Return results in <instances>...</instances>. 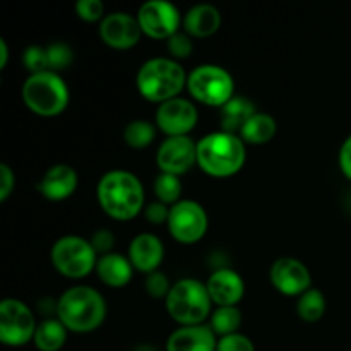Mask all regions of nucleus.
Instances as JSON below:
<instances>
[{"label": "nucleus", "mask_w": 351, "mask_h": 351, "mask_svg": "<svg viewBox=\"0 0 351 351\" xmlns=\"http://www.w3.org/2000/svg\"><path fill=\"white\" fill-rule=\"evenodd\" d=\"M139 21L132 14L112 12L103 17L99 23V38L103 43L115 50H129L136 47L141 40Z\"/></svg>", "instance_id": "15"}, {"label": "nucleus", "mask_w": 351, "mask_h": 351, "mask_svg": "<svg viewBox=\"0 0 351 351\" xmlns=\"http://www.w3.org/2000/svg\"><path fill=\"white\" fill-rule=\"evenodd\" d=\"M165 257V247L161 240L153 233H139L129 245V261L134 269L144 274L158 271Z\"/></svg>", "instance_id": "18"}, {"label": "nucleus", "mask_w": 351, "mask_h": 351, "mask_svg": "<svg viewBox=\"0 0 351 351\" xmlns=\"http://www.w3.org/2000/svg\"><path fill=\"white\" fill-rule=\"evenodd\" d=\"M96 197L110 218L134 219L144 208V187L139 178L125 170L106 171L98 182Z\"/></svg>", "instance_id": "1"}, {"label": "nucleus", "mask_w": 351, "mask_h": 351, "mask_svg": "<svg viewBox=\"0 0 351 351\" xmlns=\"http://www.w3.org/2000/svg\"><path fill=\"white\" fill-rule=\"evenodd\" d=\"M137 351H154V348H149V346H141V348H137Z\"/></svg>", "instance_id": "40"}, {"label": "nucleus", "mask_w": 351, "mask_h": 351, "mask_svg": "<svg viewBox=\"0 0 351 351\" xmlns=\"http://www.w3.org/2000/svg\"><path fill=\"white\" fill-rule=\"evenodd\" d=\"M154 194L158 201L167 206H173L180 202L182 195V182L180 178L170 173H160L154 180Z\"/></svg>", "instance_id": "28"}, {"label": "nucleus", "mask_w": 351, "mask_h": 351, "mask_svg": "<svg viewBox=\"0 0 351 351\" xmlns=\"http://www.w3.org/2000/svg\"><path fill=\"white\" fill-rule=\"evenodd\" d=\"M79 184L77 173L71 165L58 163L48 168L41 180L38 182L36 189L48 201H65L75 192Z\"/></svg>", "instance_id": "17"}, {"label": "nucleus", "mask_w": 351, "mask_h": 351, "mask_svg": "<svg viewBox=\"0 0 351 351\" xmlns=\"http://www.w3.org/2000/svg\"><path fill=\"white\" fill-rule=\"evenodd\" d=\"M326 312V298L321 290L311 288L304 295L298 297L297 302V314L302 321L305 322H317L321 321Z\"/></svg>", "instance_id": "25"}, {"label": "nucleus", "mask_w": 351, "mask_h": 351, "mask_svg": "<svg viewBox=\"0 0 351 351\" xmlns=\"http://www.w3.org/2000/svg\"><path fill=\"white\" fill-rule=\"evenodd\" d=\"M216 351H256V348H254V343L247 336L235 332V335L219 338Z\"/></svg>", "instance_id": "34"}, {"label": "nucleus", "mask_w": 351, "mask_h": 351, "mask_svg": "<svg viewBox=\"0 0 351 351\" xmlns=\"http://www.w3.org/2000/svg\"><path fill=\"white\" fill-rule=\"evenodd\" d=\"M240 324H242V312L237 307H218L211 314V321H209V328L219 338L235 335Z\"/></svg>", "instance_id": "26"}, {"label": "nucleus", "mask_w": 351, "mask_h": 351, "mask_svg": "<svg viewBox=\"0 0 351 351\" xmlns=\"http://www.w3.org/2000/svg\"><path fill=\"white\" fill-rule=\"evenodd\" d=\"M218 336L209 326H180L170 335L167 351H216Z\"/></svg>", "instance_id": "19"}, {"label": "nucleus", "mask_w": 351, "mask_h": 351, "mask_svg": "<svg viewBox=\"0 0 351 351\" xmlns=\"http://www.w3.org/2000/svg\"><path fill=\"white\" fill-rule=\"evenodd\" d=\"M240 139L249 144H266L276 136V120L271 115L257 112L240 130Z\"/></svg>", "instance_id": "24"}, {"label": "nucleus", "mask_w": 351, "mask_h": 351, "mask_svg": "<svg viewBox=\"0 0 351 351\" xmlns=\"http://www.w3.org/2000/svg\"><path fill=\"white\" fill-rule=\"evenodd\" d=\"M144 285H146V291L153 298H167L171 290V285L168 281V278L163 273H160V271H154V273L147 274L146 283Z\"/></svg>", "instance_id": "33"}, {"label": "nucleus", "mask_w": 351, "mask_h": 351, "mask_svg": "<svg viewBox=\"0 0 351 351\" xmlns=\"http://www.w3.org/2000/svg\"><path fill=\"white\" fill-rule=\"evenodd\" d=\"M187 89L197 101L221 108L233 98L235 82L226 69L215 64H204L197 65L189 74Z\"/></svg>", "instance_id": "8"}, {"label": "nucleus", "mask_w": 351, "mask_h": 351, "mask_svg": "<svg viewBox=\"0 0 351 351\" xmlns=\"http://www.w3.org/2000/svg\"><path fill=\"white\" fill-rule=\"evenodd\" d=\"M245 143L235 134L211 132L197 143V165L211 177L225 178L239 173L245 165Z\"/></svg>", "instance_id": "3"}, {"label": "nucleus", "mask_w": 351, "mask_h": 351, "mask_svg": "<svg viewBox=\"0 0 351 351\" xmlns=\"http://www.w3.org/2000/svg\"><path fill=\"white\" fill-rule=\"evenodd\" d=\"M206 288H208L211 302L218 307H237V304L242 300L243 293H245V285H243L240 274L233 269H226V267L216 269L209 276Z\"/></svg>", "instance_id": "16"}, {"label": "nucleus", "mask_w": 351, "mask_h": 351, "mask_svg": "<svg viewBox=\"0 0 351 351\" xmlns=\"http://www.w3.org/2000/svg\"><path fill=\"white\" fill-rule=\"evenodd\" d=\"M197 120L199 115L194 103L178 96L161 103L156 110V127L168 137L189 136Z\"/></svg>", "instance_id": "13"}, {"label": "nucleus", "mask_w": 351, "mask_h": 351, "mask_svg": "<svg viewBox=\"0 0 351 351\" xmlns=\"http://www.w3.org/2000/svg\"><path fill=\"white\" fill-rule=\"evenodd\" d=\"M257 113L256 105L249 98L243 96H233L226 105L219 110V123H221L223 132L240 134L247 122Z\"/></svg>", "instance_id": "22"}, {"label": "nucleus", "mask_w": 351, "mask_h": 351, "mask_svg": "<svg viewBox=\"0 0 351 351\" xmlns=\"http://www.w3.org/2000/svg\"><path fill=\"white\" fill-rule=\"evenodd\" d=\"M167 47L173 60H180V58H187L192 53L194 47H192V40L187 33H175L173 36L167 40Z\"/></svg>", "instance_id": "31"}, {"label": "nucleus", "mask_w": 351, "mask_h": 351, "mask_svg": "<svg viewBox=\"0 0 351 351\" xmlns=\"http://www.w3.org/2000/svg\"><path fill=\"white\" fill-rule=\"evenodd\" d=\"M89 242H91L96 254H99V257H101L106 256V254H112L113 245H115V237H113V233L110 230H98V232L93 233Z\"/></svg>", "instance_id": "35"}, {"label": "nucleus", "mask_w": 351, "mask_h": 351, "mask_svg": "<svg viewBox=\"0 0 351 351\" xmlns=\"http://www.w3.org/2000/svg\"><path fill=\"white\" fill-rule=\"evenodd\" d=\"M106 317L103 295L91 287H72L62 293L57 305V319L69 332L88 335L96 331Z\"/></svg>", "instance_id": "2"}, {"label": "nucleus", "mask_w": 351, "mask_h": 351, "mask_svg": "<svg viewBox=\"0 0 351 351\" xmlns=\"http://www.w3.org/2000/svg\"><path fill=\"white\" fill-rule=\"evenodd\" d=\"M269 280L273 287L287 297H300L312 288L311 271L295 257H280L274 261L269 269Z\"/></svg>", "instance_id": "14"}, {"label": "nucleus", "mask_w": 351, "mask_h": 351, "mask_svg": "<svg viewBox=\"0 0 351 351\" xmlns=\"http://www.w3.org/2000/svg\"><path fill=\"white\" fill-rule=\"evenodd\" d=\"M23 65L26 67V71H29V74H38V72L50 71V67H48L47 48L38 47V45H31V47H27L23 55Z\"/></svg>", "instance_id": "30"}, {"label": "nucleus", "mask_w": 351, "mask_h": 351, "mask_svg": "<svg viewBox=\"0 0 351 351\" xmlns=\"http://www.w3.org/2000/svg\"><path fill=\"white\" fill-rule=\"evenodd\" d=\"M47 55H48V67L51 72L64 71L69 65L72 64V48L69 47L64 41H55V43L48 45L47 47Z\"/></svg>", "instance_id": "29"}, {"label": "nucleus", "mask_w": 351, "mask_h": 351, "mask_svg": "<svg viewBox=\"0 0 351 351\" xmlns=\"http://www.w3.org/2000/svg\"><path fill=\"white\" fill-rule=\"evenodd\" d=\"M96 274L106 287L123 288L132 280L134 266L129 257L112 252L99 257L98 263H96Z\"/></svg>", "instance_id": "21"}, {"label": "nucleus", "mask_w": 351, "mask_h": 351, "mask_svg": "<svg viewBox=\"0 0 351 351\" xmlns=\"http://www.w3.org/2000/svg\"><path fill=\"white\" fill-rule=\"evenodd\" d=\"M144 215H146V219L151 223V225H163V223H168V216H170V208L167 204L160 201L149 202V204L144 208Z\"/></svg>", "instance_id": "36"}, {"label": "nucleus", "mask_w": 351, "mask_h": 351, "mask_svg": "<svg viewBox=\"0 0 351 351\" xmlns=\"http://www.w3.org/2000/svg\"><path fill=\"white\" fill-rule=\"evenodd\" d=\"M16 187V175L7 163L0 165V201L5 202Z\"/></svg>", "instance_id": "37"}, {"label": "nucleus", "mask_w": 351, "mask_h": 351, "mask_svg": "<svg viewBox=\"0 0 351 351\" xmlns=\"http://www.w3.org/2000/svg\"><path fill=\"white\" fill-rule=\"evenodd\" d=\"M75 12L86 23H96V21H103V14H105V5L101 0H77L75 3Z\"/></svg>", "instance_id": "32"}, {"label": "nucleus", "mask_w": 351, "mask_h": 351, "mask_svg": "<svg viewBox=\"0 0 351 351\" xmlns=\"http://www.w3.org/2000/svg\"><path fill=\"white\" fill-rule=\"evenodd\" d=\"M27 108L40 117H57L67 108L69 88L57 72L45 71L29 74L21 88Z\"/></svg>", "instance_id": "5"}, {"label": "nucleus", "mask_w": 351, "mask_h": 351, "mask_svg": "<svg viewBox=\"0 0 351 351\" xmlns=\"http://www.w3.org/2000/svg\"><path fill=\"white\" fill-rule=\"evenodd\" d=\"M184 67L173 58L156 57L146 60L137 72V89L141 95L153 103H165L177 98L178 93L187 86Z\"/></svg>", "instance_id": "4"}, {"label": "nucleus", "mask_w": 351, "mask_h": 351, "mask_svg": "<svg viewBox=\"0 0 351 351\" xmlns=\"http://www.w3.org/2000/svg\"><path fill=\"white\" fill-rule=\"evenodd\" d=\"M9 60V47L5 40H0V69H3Z\"/></svg>", "instance_id": "39"}, {"label": "nucleus", "mask_w": 351, "mask_h": 351, "mask_svg": "<svg viewBox=\"0 0 351 351\" xmlns=\"http://www.w3.org/2000/svg\"><path fill=\"white\" fill-rule=\"evenodd\" d=\"M141 31L153 40H168L178 33L180 12L167 0H149L143 3L137 12Z\"/></svg>", "instance_id": "11"}, {"label": "nucleus", "mask_w": 351, "mask_h": 351, "mask_svg": "<svg viewBox=\"0 0 351 351\" xmlns=\"http://www.w3.org/2000/svg\"><path fill=\"white\" fill-rule=\"evenodd\" d=\"M156 163L161 173L180 177L197 165V143L189 136L167 137L156 153Z\"/></svg>", "instance_id": "12"}, {"label": "nucleus", "mask_w": 351, "mask_h": 351, "mask_svg": "<svg viewBox=\"0 0 351 351\" xmlns=\"http://www.w3.org/2000/svg\"><path fill=\"white\" fill-rule=\"evenodd\" d=\"M156 137V127L147 120H132L123 129V141L132 149H144Z\"/></svg>", "instance_id": "27"}, {"label": "nucleus", "mask_w": 351, "mask_h": 351, "mask_svg": "<svg viewBox=\"0 0 351 351\" xmlns=\"http://www.w3.org/2000/svg\"><path fill=\"white\" fill-rule=\"evenodd\" d=\"M67 332L58 319L47 317L38 324L33 343L38 351H58L67 341Z\"/></svg>", "instance_id": "23"}, {"label": "nucleus", "mask_w": 351, "mask_h": 351, "mask_svg": "<svg viewBox=\"0 0 351 351\" xmlns=\"http://www.w3.org/2000/svg\"><path fill=\"white\" fill-rule=\"evenodd\" d=\"M33 312L17 298H3L0 304V341L5 346H24L33 341L36 332Z\"/></svg>", "instance_id": "9"}, {"label": "nucleus", "mask_w": 351, "mask_h": 351, "mask_svg": "<svg viewBox=\"0 0 351 351\" xmlns=\"http://www.w3.org/2000/svg\"><path fill=\"white\" fill-rule=\"evenodd\" d=\"M165 304L170 317L180 326H201L211 314L213 302L204 283L184 278L171 285Z\"/></svg>", "instance_id": "6"}, {"label": "nucleus", "mask_w": 351, "mask_h": 351, "mask_svg": "<svg viewBox=\"0 0 351 351\" xmlns=\"http://www.w3.org/2000/svg\"><path fill=\"white\" fill-rule=\"evenodd\" d=\"M208 213L199 202L185 201L177 202L170 208L168 216V232L177 242L195 243L208 232Z\"/></svg>", "instance_id": "10"}, {"label": "nucleus", "mask_w": 351, "mask_h": 351, "mask_svg": "<svg viewBox=\"0 0 351 351\" xmlns=\"http://www.w3.org/2000/svg\"><path fill=\"white\" fill-rule=\"evenodd\" d=\"M338 161L343 175H345L348 180H351V136L346 137V141L343 143L341 149H339Z\"/></svg>", "instance_id": "38"}, {"label": "nucleus", "mask_w": 351, "mask_h": 351, "mask_svg": "<svg viewBox=\"0 0 351 351\" xmlns=\"http://www.w3.org/2000/svg\"><path fill=\"white\" fill-rule=\"evenodd\" d=\"M184 27L189 36H213L221 27V14L211 3H197L184 16Z\"/></svg>", "instance_id": "20"}, {"label": "nucleus", "mask_w": 351, "mask_h": 351, "mask_svg": "<svg viewBox=\"0 0 351 351\" xmlns=\"http://www.w3.org/2000/svg\"><path fill=\"white\" fill-rule=\"evenodd\" d=\"M50 259L55 269L69 280L86 278L93 269H96L98 263L91 242L75 235L58 239L51 247Z\"/></svg>", "instance_id": "7"}]
</instances>
